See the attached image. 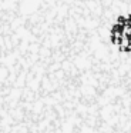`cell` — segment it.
Instances as JSON below:
<instances>
[{
    "label": "cell",
    "mask_w": 131,
    "mask_h": 133,
    "mask_svg": "<svg viewBox=\"0 0 131 133\" xmlns=\"http://www.w3.org/2000/svg\"><path fill=\"white\" fill-rule=\"evenodd\" d=\"M120 0H0V57L46 53L100 37Z\"/></svg>",
    "instance_id": "cell-1"
},
{
    "label": "cell",
    "mask_w": 131,
    "mask_h": 133,
    "mask_svg": "<svg viewBox=\"0 0 131 133\" xmlns=\"http://www.w3.org/2000/svg\"><path fill=\"white\" fill-rule=\"evenodd\" d=\"M104 40L117 56L131 59V9H122L110 17L104 29Z\"/></svg>",
    "instance_id": "cell-2"
}]
</instances>
